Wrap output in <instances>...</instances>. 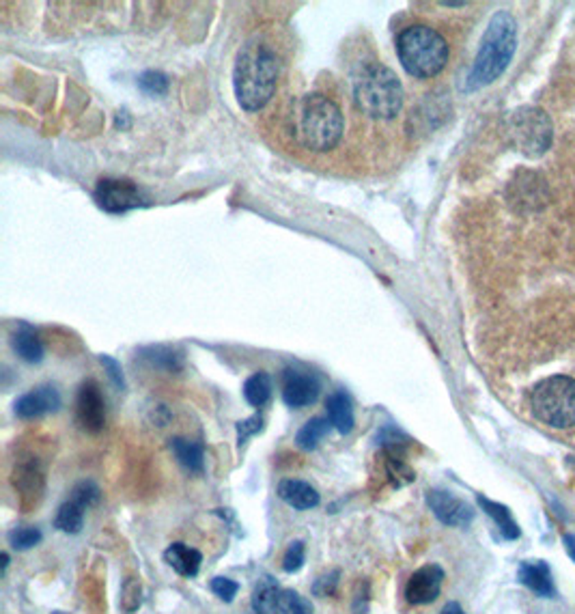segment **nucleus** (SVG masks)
I'll return each instance as SVG.
<instances>
[{
    "instance_id": "f257e3e1",
    "label": "nucleus",
    "mask_w": 575,
    "mask_h": 614,
    "mask_svg": "<svg viewBox=\"0 0 575 614\" xmlns=\"http://www.w3.org/2000/svg\"><path fill=\"white\" fill-rule=\"evenodd\" d=\"M343 112L323 93L302 95L289 112L293 140L308 151H330L343 136Z\"/></svg>"
},
{
    "instance_id": "f03ea898",
    "label": "nucleus",
    "mask_w": 575,
    "mask_h": 614,
    "mask_svg": "<svg viewBox=\"0 0 575 614\" xmlns=\"http://www.w3.org/2000/svg\"><path fill=\"white\" fill-rule=\"evenodd\" d=\"M280 63L277 52L266 44L244 46L233 68V88L237 104L246 112H259L277 91Z\"/></svg>"
},
{
    "instance_id": "7ed1b4c3",
    "label": "nucleus",
    "mask_w": 575,
    "mask_h": 614,
    "mask_svg": "<svg viewBox=\"0 0 575 614\" xmlns=\"http://www.w3.org/2000/svg\"><path fill=\"white\" fill-rule=\"evenodd\" d=\"M515 47H518V22L508 11H498L487 24L465 88L478 91V88L498 80L511 63Z\"/></svg>"
},
{
    "instance_id": "20e7f679",
    "label": "nucleus",
    "mask_w": 575,
    "mask_h": 614,
    "mask_svg": "<svg viewBox=\"0 0 575 614\" xmlns=\"http://www.w3.org/2000/svg\"><path fill=\"white\" fill-rule=\"evenodd\" d=\"M353 99L364 115L394 119L403 106V85L383 63H364L353 74Z\"/></svg>"
},
{
    "instance_id": "39448f33",
    "label": "nucleus",
    "mask_w": 575,
    "mask_h": 614,
    "mask_svg": "<svg viewBox=\"0 0 575 614\" xmlns=\"http://www.w3.org/2000/svg\"><path fill=\"white\" fill-rule=\"evenodd\" d=\"M397 55L407 74L418 80H427L446 68L448 44L435 28L427 24H414L403 28L397 37Z\"/></svg>"
},
{
    "instance_id": "423d86ee",
    "label": "nucleus",
    "mask_w": 575,
    "mask_h": 614,
    "mask_svg": "<svg viewBox=\"0 0 575 614\" xmlns=\"http://www.w3.org/2000/svg\"><path fill=\"white\" fill-rule=\"evenodd\" d=\"M532 412L545 425L569 429L575 425V380L554 375L538 381L530 395Z\"/></svg>"
},
{
    "instance_id": "0eeeda50",
    "label": "nucleus",
    "mask_w": 575,
    "mask_h": 614,
    "mask_svg": "<svg viewBox=\"0 0 575 614\" xmlns=\"http://www.w3.org/2000/svg\"><path fill=\"white\" fill-rule=\"evenodd\" d=\"M508 128H511L515 147L528 158H541L552 145V121H549L548 112L537 106H524V109L515 110Z\"/></svg>"
},
{
    "instance_id": "6e6552de",
    "label": "nucleus",
    "mask_w": 575,
    "mask_h": 614,
    "mask_svg": "<svg viewBox=\"0 0 575 614\" xmlns=\"http://www.w3.org/2000/svg\"><path fill=\"white\" fill-rule=\"evenodd\" d=\"M255 614H313V604L291 588L266 580L253 595Z\"/></svg>"
},
{
    "instance_id": "1a4fd4ad",
    "label": "nucleus",
    "mask_w": 575,
    "mask_h": 614,
    "mask_svg": "<svg viewBox=\"0 0 575 614\" xmlns=\"http://www.w3.org/2000/svg\"><path fill=\"white\" fill-rule=\"evenodd\" d=\"M95 201L108 213L130 212L145 203L136 183L128 182V179H101L95 188Z\"/></svg>"
},
{
    "instance_id": "9d476101",
    "label": "nucleus",
    "mask_w": 575,
    "mask_h": 614,
    "mask_svg": "<svg viewBox=\"0 0 575 614\" xmlns=\"http://www.w3.org/2000/svg\"><path fill=\"white\" fill-rule=\"evenodd\" d=\"M427 505L434 511V515L446 526L464 528L475 520V509L457 496H453L451 492L442 490H431L427 492Z\"/></svg>"
},
{
    "instance_id": "9b49d317",
    "label": "nucleus",
    "mask_w": 575,
    "mask_h": 614,
    "mask_svg": "<svg viewBox=\"0 0 575 614\" xmlns=\"http://www.w3.org/2000/svg\"><path fill=\"white\" fill-rule=\"evenodd\" d=\"M444 582V569L440 565L429 563L416 569L405 584V599L414 606H427L437 599Z\"/></svg>"
},
{
    "instance_id": "f8f14e48",
    "label": "nucleus",
    "mask_w": 575,
    "mask_h": 614,
    "mask_svg": "<svg viewBox=\"0 0 575 614\" xmlns=\"http://www.w3.org/2000/svg\"><path fill=\"white\" fill-rule=\"evenodd\" d=\"M63 399L61 392H58L57 386H37V389L24 392L22 397H17V401L14 403V412L17 419L22 421H31V419H39V416L57 412L61 408Z\"/></svg>"
},
{
    "instance_id": "ddd939ff",
    "label": "nucleus",
    "mask_w": 575,
    "mask_h": 614,
    "mask_svg": "<svg viewBox=\"0 0 575 614\" xmlns=\"http://www.w3.org/2000/svg\"><path fill=\"white\" fill-rule=\"evenodd\" d=\"M76 416L78 422L87 429V432L98 433L104 429L106 422V405L104 397H101L99 386L95 381H85L78 390L76 399Z\"/></svg>"
},
{
    "instance_id": "4468645a",
    "label": "nucleus",
    "mask_w": 575,
    "mask_h": 614,
    "mask_svg": "<svg viewBox=\"0 0 575 614\" xmlns=\"http://www.w3.org/2000/svg\"><path fill=\"white\" fill-rule=\"evenodd\" d=\"M319 380L313 373L296 371V369H287L283 375V401L289 408H307V405L315 403L319 397Z\"/></svg>"
},
{
    "instance_id": "2eb2a0df",
    "label": "nucleus",
    "mask_w": 575,
    "mask_h": 614,
    "mask_svg": "<svg viewBox=\"0 0 575 614\" xmlns=\"http://www.w3.org/2000/svg\"><path fill=\"white\" fill-rule=\"evenodd\" d=\"M278 496L283 503L293 506L296 511H308L315 509L321 503L319 492L307 481L299 479H285L278 483Z\"/></svg>"
},
{
    "instance_id": "dca6fc26",
    "label": "nucleus",
    "mask_w": 575,
    "mask_h": 614,
    "mask_svg": "<svg viewBox=\"0 0 575 614\" xmlns=\"http://www.w3.org/2000/svg\"><path fill=\"white\" fill-rule=\"evenodd\" d=\"M519 582L526 584L530 591H535L541 598H554L556 587L552 580V571L543 560H526L519 565Z\"/></svg>"
},
{
    "instance_id": "f3484780",
    "label": "nucleus",
    "mask_w": 575,
    "mask_h": 614,
    "mask_svg": "<svg viewBox=\"0 0 575 614\" xmlns=\"http://www.w3.org/2000/svg\"><path fill=\"white\" fill-rule=\"evenodd\" d=\"M164 560L169 563V567L177 571L179 576L194 578L201 569L203 554L199 550H194V547H190V546L182 544V541H177V544L166 547Z\"/></svg>"
},
{
    "instance_id": "a211bd4d",
    "label": "nucleus",
    "mask_w": 575,
    "mask_h": 614,
    "mask_svg": "<svg viewBox=\"0 0 575 614\" xmlns=\"http://www.w3.org/2000/svg\"><path fill=\"white\" fill-rule=\"evenodd\" d=\"M326 410H328V421L332 422V427L337 429L339 433L347 436V433L353 432L356 416H353V405L347 392L343 390L332 392V395L326 399Z\"/></svg>"
},
{
    "instance_id": "6ab92c4d",
    "label": "nucleus",
    "mask_w": 575,
    "mask_h": 614,
    "mask_svg": "<svg viewBox=\"0 0 575 614\" xmlns=\"http://www.w3.org/2000/svg\"><path fill=\"white\" fill-rule=\"evenodd\" d=\"M11 348L28 365H37V362L44 360V345H41L39 337L35 335L33 328L26 324L17 326V330L11 335Z\"/></svg>"
},
{
    "instance_id": "aec40b11",
    "label": "nucleus",
    "mask_w": 575,
    "mask_h": 614,
    "mask_svg": "<svg viewBox=\"0 0 575 614\" xmlns=\"http://www.w3.org/2000/svg\"><path fill=\"white\" fill-rule=\"evenodd\" d=\"M171 451L172 455L177 457V462L182 463L185 470L190 473H203L205 468V446L201 442H194V440H185V438H172L171 440Z\"/></svg>"
},
{
    "instance_id": "412c9836",
    "label": "nucleus",
    "mask_w": 575,
    "mask_h": 614,
    "mask_svg": "<svg viewBox=\"0 0 575 614\" xmlns=\"http://www.w3.org/2000/svg\"><path fill=\"white\" fill-rule=\"evenodd\" d=\"M85 506L80 503H76L74 498H69L68 503H63L58 506L57 517H54V528L63 530V533L69 535H78L85 526Z\"/></svg>"
},
{
    "instance_id": "4be33fe9",
    "label": "nucleus",
    "mask_w": 575,
    "mask_h": 614,
    "mask_svg": "<svg viewBox=\"0 0 575 614\" xmlns=\"http://www.w3.org/2000/svg\"><path fill=\"white\" fill-rule=\"evenodd\" d=\"M330 427H332V422L328 419H323V416H315V419L307 421L296 436L298 449L315 451L321 440L330 433Z\"/></svg>"
},
{
    "instance_id": "5701e85b",
    "label": "nucleus",
    "mask_w": 575,
    "mask_h": 614,
    "mask_svg": "<svg viewBox=\"0 0 575 614\" xmlns=\"http://www.w3.org/2000/svg\"><path fill=\"white\" fill-rule=\"evenodd\" d=\"M244 399L253 408H263L272 399V378L266 371H256L244 381Z\"/></svg>"
},
{
    "instance_id": "b1692460",
    "label": "nucleus",
    "mask_w": 575,
    "mask_h": 614,
    "mask_svg": "<svg viewBox=\"0 0 575 614\" xmlns=\"http://www.w3.org/2000/svg\"><path fill=\"white\" fill-rule=\"evenodd\" d=\"M478 505L483 506L485 514H487L489 517H494V522L498 524L500 533H502V536H505V539H518V536H519V528H518V524H515V520H513L511 511H508L505 505L491 503V500L483 498V496H478Z\"/></svg>"
},
{
    "instance_id": "393cba45",
    "label": "nucleus",
    "mask_w": 575,
    "mask_h": 614,
    "mask_svg": "<svg viewBox=\"0 0 575 614\" xmlns=\"http://www.w3.org/2000/svg\"><path fill=\"white\" fill-rule=\"evenodd\" d=\"M142 354H145L149 365L155 369H162V371L175 373L183 367L182 354H177V351L171 348H164V345H158V348H147Z\"/></svg>"
},
{
    "instance_id": "a878e982",
    "label": "nucleus",
    "mask_w": 575,
    "mask_h": 614,
    "mask_svg": "<svg viewBox=\"0 0 575 614\" xmlns=\"http://www.w3.org/2000/svg\"><path fill=\"white\" fill-rule=\"evenodd\" d=\"M14 481H16V487H20V490L24 492V496H26V494L39 492L44 479H41V470L37 466V462L31 459V462L20 463V468H16V479Z\"/></svg>"
},
{
    "instance_id": "bb28decb",
    "label": "nucleus",
    "mask_w": 575,
    "mask_h": 614,
    "mask_svg": "<svg viewBox=\"0 0 575 614\" xmlns=\"http://www.w3.org/2000/svg\"><path fill=\"white\" fill-rule=\"evenodd\" d=\"M139 87L145 95H152V98H160V95L169 93V76L162 74V71L149 69V71H145V74H141Z\"/></svg>"
},
{
    "instance_id": "cd10ccee",
    "label": "nucleus",
    "mask_w": 575,
    "mask_h": 614,
    "mask_svg": "<svg viewBox=\"0 0 575 614\" xmlns=\"http://www.w3.org/2000/svg\"><path fill=\"white\" fill-rule=\"evenodd\" d=\"M7 539L14 550H31V547H35L41 541V530L35 526H17L9 530Z\"/></svg>"
},
{
    "instance_id": "c85d7f7f",
    "label": "nucleus",
    "mask_w": 575,
    "mask_h": 614,
    "mask_svg": "<svg viewBox=\"0 0 575 614\" xmlns=\"http://www.w3.org/2000/svg\"><path fill=\"white\" fill-rule=\"evenodd\" d=\"M304 560H307V547L304 541H291L283 557V569L287 574H298L304 567Z\"/></svg>"
},
{
    "instance_id": "c756f323",
    "label": "nucleus",
    "mask_w": 575,
    "mask_h": 614,
    "mask_svg": "<svg viewBox=\"0 0 575 614\" xmlns=\"http://www.w3.org/2000/svg\"><path fill=\"white\" fill-rule=\"evenodd\" d=\"M99 496H101L99 487L95 485L93 481L78 483L74 490H71V498H74L76 503H80L82 506H85V509H89V506H93V505H98Z\"/></svg>"
},
{
    "instance_id": "7c9ffc66",
    "label": "nucleus",
    "mask_w": 575,
    "mask_h": 614,
    "mask_svg": "<svg viewBox=\"0 0 575 614\" xmlns=\"http://www.w3.org/2000/svg\"><path fill=\"white\" fill-rule=\"evenodd\" d=\"M121 608L125 612H134L141 608V582L130 578L121 588Z\"/></svg>"
},
{
    "instance_id": "2f4dec72",
    "label": "nucleus",
    "mask_w": 575,
    "mask_h": 614,
    "mask_svg": "<svg viewBox=\"0 0 575 614\" xmlns=\"http://www.w3.org/2000/svg\"><path fill=\"white\" fill-rule=\"evenodd\" d=\"M263 422H266V421H263L261 414H253L250 419L239 421L237 427H235L237 429V444L244 446L250 438L256 436V433H261L263 432Z\"/></svg>"
},
{
    "instance_id": "473e14b6",
    "label": "nucleus",
    "mask_w": 575,
    "mask_h": 614,
    "mask_svg": "<svg viewBox=\"0 0 575 614\" xmlns=\"http://www.w3.org/2000/svg\"><path fill=\"white\" fill-rule=\"evenodd\" d=\"M339 580H340V571L339 569H334V571H330V574L317 578L315 584H313V595H317V598H330V595L337 593Z\"/></svg>"
},
{
    "instance_id": "72a5a7b5",
    "label": "nucleus",
    "mask_w": 575,
    "mask_h": 614,
    "mask_svg": "<svg viewBox=\"0 0 575 614\" xmlns=\"http://www.w3.org/2000/svg\"><path fill=\"white\" fill-rule=\"evenodd\" d=\"M212 593L215 595V598L226 601V604H231L233 598L239 593V584L235 580H231V578L218 576L212 580Z\"/></svg>"
},
{
    "instance_id": "f704fd0d",
    "label": "nucleus",
    "mask_w": 575,
    "mask_h": 614,
    "mask_svg": "<svg viewBox=\"0 0 575 614\" xmlns=\"http://www.w3.org/2000/svg\"><path fill=\"white\" fill-rule=\"evenodd\" d=\"M99 362L104 365V369L108 371V378H110L112 384H115V389L123 390L125 389V375H123V369L119 365V360L110 356H99Z\"/></svg>"
},
{
    "instance_id": "c9c22d12",
    "label": "nucleus",
    "mask_w": 575,
    "mask_h": 614,
    "mask_svg": "<svg viewBox=\"0 0 575 614\" xmlns=\"http://www.w3.org/2000/svg\"><path fill=\"white\" fill-rule=\"evenodd\" d=\"M565 546H567L569 557H571V558H573V563H575V536L567 535V536H565Z\"/></svg>"
},
{
    "instance_id": "e433bc0d",
    "label": "nucleus",
    "mask_w": 575,
    "mask_h": 614,
    "mask_svg": "<svg viewBox=\"0 0 575 614\" xmlns=\"http://www.w3.org/2000/svg\"><path fill=\"white\" fill-rule=\"evenodd\" d=\"M442 614H465V612L461 610L459 604H455V601H451V604L444 606V610H442Z\"/></svg>"
},
{
    "instance_id": "4c0bfd02",
    "label": "nucleus",
    "mask_w": 575,
    "mask_h": 614,
    "mask_svg": "<svg viewBox=\"0 0 575 614\" xmlns=\"http://www.w3.org/2000/svg\"><path fill=\"white\" fill-rule=\"evenodd\" d=\"M7 565H9V554H3V571L7 569Z\"/></svg>"
},
{
    "instance_id": "58836bf2",
    "label": "nucleus",
    "mask_w": 575,
    "mask_h": 614,
    "mask_svg": "<svg viewBox=\"0 0 575 614\" xmlns=\"http://www.w3.org/2000/svg\"><path fill=\"white\" fill-rule=\"evenodd\" d=\"M52 614H65V612H52Z\"/></svg>"
}]
</instances>
